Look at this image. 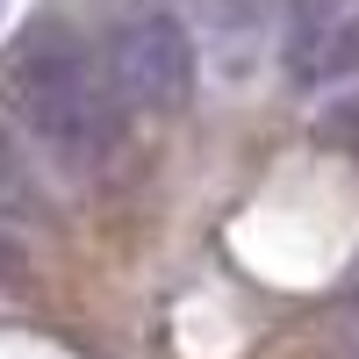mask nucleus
<instances>
[{
  "mask_svg": "<svg viewBox=\"0 0 359 359\" xmlns=\"http://www.w3.org/2000/svg\"><path fill=\"white\" fill-rule=\"evenodd\" d=\"M15 223H43V187L22 158V144L8 137V123H0V230H15Z\"/></svg>",
  "mask_w": 359,
  "mask_h": 359,
  "instance_id": "3",
  "label": "nucleus"
},
{
  "mask_svg": "<svg viewBox=\"0 0 359 359\" xmlns=\"http://www.w3.org/2000/svg\"><path fill=\"white\" fill-rule=\"evenodd\" d=\"M266 8H273V0H223V15H230V22H259Z\"/></svg>",
  "mask_w": 359,
  "mask_h": 359,
  "instance_id": "8",
  "label": "nucleus"
},
{
  "mask_svg": "<svg viewBox=\"0 0 359 359\" xmlns=\"http://www.w3.org/2000/svg\"><path fill=\"white\" fill-rule=\"evenodd\" d=\"M338 345H345V359H359V280L345 287V309H338Z\"/></svg>",
  "mask_w": 359,
  "mask_h": 359,
  "instance_id": "6",
  "label": "nucleus"
},
{
  "mask_svg": "<svg viewBox=\"0 0 359 359\" xmlns=\"http://www.w3.org/2000/svg\"><path fill=\"white\" fill-rule=\"evenodd\" d=\"M0 108L72 172H94L115 151V137H123V101H115L108 72L86 57V43L57 15H36L8 43V57H0Z\"/></svg>",
  "mask_w": 359,
  "mask_h": 359,
  "instance_id": "1",
  "label": "nucleus"
},
{
  "mask_svg": "<svg viewBox=\"0 0 359 359\" xmlns=\"http://www.w3.org/2000/svg\"><path fill=\"white\" fill-rule=\"evenodd\" d=\"M108 86H115V101H130L144 115L187 108V94H194V36H187V22L165 15V8L130 15L115 29V43H108Z\"/></svg>",
  "mask_w": 359,
  "mask_h": 359,
  "instance_id": "2",
  "label": "nucleus"
},
{
  "mask_svg": "<svg viewBox=\"0 0 359 359\" xmlns=\"http://www.w3.org/2000/svg\"><path fill=\"white\" fill-rule=\"evenodd\" d=\"M323 137H331V144H352V151H359V94L331 101V115H323Z\"/></svg>",
  "mask_w": 359,
  "mask_h": 359,
  "instance_id": "5",
  "label": "nucleus"
},
{
  "mask_svg": "<svg viewBox=\"0 0 359 359\" xmlns=\"http://www.w3.org/2000/svg\"><path fill=\"white\" fill-rule=\"evenodd\" d=\"M352 15V0H287V65L309 79V57H316V43H323V29L331 22H345Z\"/></svg>",
  "mask_w": 359,
  "mask_h": 359,
  "instance_id": "4",
  "label": "nucleus"
},
{
  "mask_svg": "<svg viewBox=\"0 0 359 359\" xmlns=\"http://www.w3.org/2000/svg\"><path fill=\"white\" fill-rule=\"evenodd\" d=\"M15 273H22V245L0 230V280H15Z\"/></svg>",
  "mask_w": 359,
  "mask_h": 359,
  "instance_id": "7",
  "label": "nucleus"
}]
</instances>
